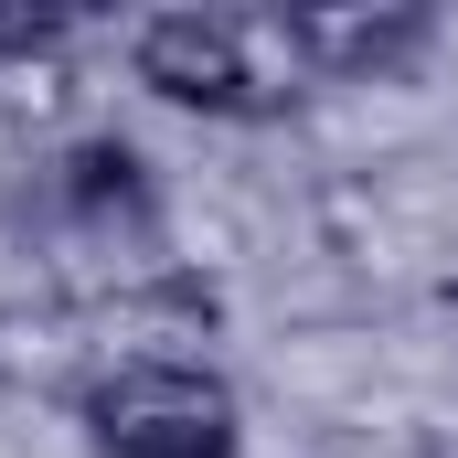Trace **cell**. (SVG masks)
I'll use <instances>...</instances> for the list:
<instances>
[{"instance_id": "cell-1", "label": "cell", "mask_w": 458, "mask_h": 458, "mask_svg": "<svg viewBox=\"0 0 458 458\" xmlns=\"http://www.w3.org/2000/svg\"><path fill=\"white\" fill-rule=\"evenodd\" d=\"M128 86L182 117H214V128H277L310 107V64L277 11H139Z\"/></svg>"}, {"instance_id": "cell-2", "label": "cell", "mask_w": 458, "mask_h": 458, "mask_svg": "<svg viewBox=\"0 0 458 458\" xmlns=\"http://www.w3.org/2000/svg\"><path fill=\"white\" fill-rule=\"evenodd\" d=\"M75 427L97 458H245V394L214 352H117L86 373Z\"/></svg>"}, {"instance_id": "cell-3", "label": "cell", "mask_w": 458, "mask_h": 458, "mask_svg": "<svg viewBox=\"0 0 458 458\" xmlns=\"http://www.w3.org/2000/svg\"><path fill=\"white\" fill-rule=\"evenodd\" d=\"M310 86H394L427 43H437V11L427 0H299L277 11Z\"/></svg>"}, {"instance_id": "cell-4", "label": "cell", "mask_w": 458, "mask_h": 458, "mask_svg": "<svg viewBox=\"0 0 458 458\" xmlns=\"http://www.w3.org/2000/svg\"><path fill=\"white\" fill-rule=\"evenodd\" d=\"M107 352H97V310L86 299H64V288H11L0 299V394H86V373H97Z\"/></svg>"}, {"instance_id": "cell-5", "label": "cell", "mask_w": 458, "mask_h": 458, "mask_svg": "<svg viewBox=\"0 0 458 458\" xmlns=\"http://www.w3.org/2000/svg\"><path fill=\"white\" fill-rule=\"evenodd\" d=\"M43 203L75 234H128V245L160 234V182H149V160H139L128 139H75V149L43 171Z\"/></svg>"}, {"instance_id": "cell-6", "label": "cell", "mask_w": 458, "mask_h": 458, "mask_svg": "<svg viewBox=\"0 0 458 458\" xmlns=\"http://www.w3.org/2000/svg\"><path fill=\"white\" fill-rule=\"evenodd\" d=\"M75 43V11H32V0H0V75H21V64H54Z\"/></svg>"}, {"instance_id": "cell-7", "label": "cell", "mask_w": 458, "mask_h": 458, "mask_svg": "<svg viewBox=\"0 0 458 458\" xmlns=\"http://www.w3.org/2000/svg\"><path fill=\"white\" fill-rule=\"evenodd\" d=\"M342 458H437V448H416V437H362V448H342Z\"/></svg>"}]
</instances>
